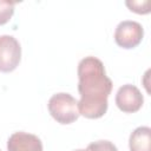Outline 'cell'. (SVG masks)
<instances>
[{"label":"cell","mask_w":151,"mask_h":151,"mask_svg":"<svg viewBox=\"0 0 151 151\" xmlns=\"http://www.w3.org/2000/svg\"><path fill=\"white\" fill-rule=\"evenodd\" d=\"M87 151H118L117 146L110 140H97L90 143L86 147Z\"/></svg>","instance_id":"cell-10"},{"label":"cell","mask_w":151,"mask_h":151,"mask_svg":"<svg viewBox=\"0 0 151 151\" xmlns=\"http://www.w3.org/2000/svg\"><path fill=\"white\" fill-rule=\"evenodd\" d=\"M130 151H151V129L139 126L131 132L129 138Z\"/></svg>","instance_id":"cell-7"},{"label":"cell","mask_w":151,"mask_h":151,"mask_svg":"<svg viewBox=\"0 0 151 151\" xmlns=\"http://www.w3.org/2000/svg\"><path fill=\"white\" fill-rule=\"evenodd\" d=\"M51 116L60 124H71L79 118L78 100L68 93L60 92L53 94L48 100Z\"/></svg>","instance_id":"cell-2"},{"label":"cell","mask_w":151,"mask_h":151,"mask_svg":"<svg viewBox=\"0 0 151 151\" xmlns=\"http://www.w3.org/2000/svg\"><path fill=\"white\" fill-rule=\"evenodd\" d=\"M79 114L97 119L107 111V98L112 91V80L106 76L104 64L96 57H85L78 64Z\"/></svg>","instance_id":"cell-1"},{"label":"cell","mask_w":151,"mask_h":151,"mask_svg":"<svg viewBox=\"0 0 151 151\" xmlns=\"http://www.w3.org/2000/svg\"><path fill=\"white\" fill-rule=\"evenodd\" d=\"M21 59V47L13 35H0V72H12Z\"/></svg>","instance_id":"cell-3"},{"label":"cell","mask_w":151,"mask_h":151,"mask_svg":"<svg viewBox=\"0 0 151 151\" xmlns=\"http://www.w3.org/2000/svg\"><path fill=\"white\" fill-rule=\"evenodd\" d=\"M144 103V98L138 87L131 84L120 86L116 94V105L118 109L126 113L137 112Z\"/></svg>","instance_id":"cell-5"},{"label":"cell","mask_w":151,"mask_h":151,"mask_svg":"<svg viewBox=\"0 0 151 151\" xmlns=\"http://www.w3.org/2000/svg\"><path fill=\"white\" fill-rule=\"evenodd\" d=\"M144 37L143 26L132 20H124L118 24L114 31V40L123 48H133L140 44Z\"/></svg>","instance_id":"cell-4"},{"label":"cell","mask_w":151,"mask_h":151,"mask_svg":"<svg viewBox=\"0 0 151 151\" xmlns=\"http://www.w3.org/2000/svg\"><path fill=\"white\" fill-rule=\"evenodd\" d=\"M125 5L130 8V11L138 13V14H147L150 13V1L143 0V1H136V0H127Z\"/></svg>","instance_id":"cell-9"},{"label":"cell","mask_w":151,"mask_h":151,"mask_svg":"<svg viewBox=\"0 0 151 151\" xmlns=\"http://www.w3.org/2000/svg\"><path fill=\"white\" fill-rule=\"evenodd\" d=\"M7 151H42V143L38 136L19 131L9 136Z\"/></svg>","instance_id":"cell-6"},{"label":"cell","mask_w":151,"mask_h":151,"mask_svg":"<svg viewBox=\"0 0 151 151\" xmlns=\"http://www.w3.org/2000/svg\"><path fill=\"white\" fill-rule=\"evenodd\" d=\"M76 151H87V150H81V149H79V150H76Z\"/></svg>","instance_id":"cell-11"},{"label":"cell","mask_w":151,"mask_h":151,"mask_svg":"<svg viewBox=\"0 0 151 151\" xmlns=\"http://www.w3.org/2000/svg\"><path fill=\"white\" fill-rule=\"evenodd\" d=\"M15 4L8 0H0V25H5L9 21L14 13Z\"/></svg>","instance_id":"cell-8"}]
</instances>
